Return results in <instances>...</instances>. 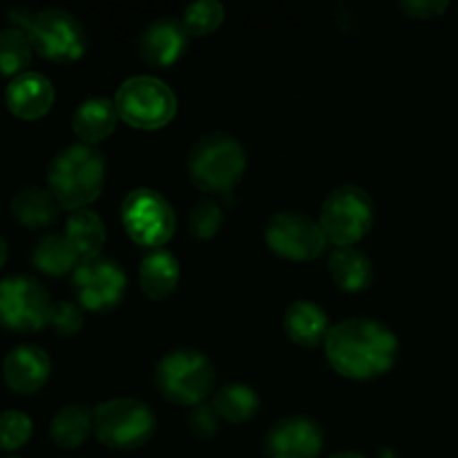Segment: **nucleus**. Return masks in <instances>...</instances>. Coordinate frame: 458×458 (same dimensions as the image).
Listing matches in <instances>:
<instances>
[{
    "label": "nucleus",
    "mask_w": 458,
    "mask_h": 458,
    "mask_svg": "<svg viewBox=\"0 0 458 458\" xmlns=\"http://www.w3.org/2000/svg\"><path fill=\"white\" fill-rule=\"evenodd\" d=\"M327 360L349 380H371L394 367L398 338L392 329L369 318H352L331 327L325 343Z\"/></svg>",
    "instance_id": "obj_1"
},
{
    "label": "nucleus",
    "mask_w": 458,
    "mask_h": 458,
    "mask_svg": "<svg viewBox=\"0 0 458 458\" xmlns=\"http://www.w3.org/2000/svg\"><path fill=\"white\" fill-rule=\"evenodd\" d=\"M47 183L61 208L83 210L106 186V157L88 143L63 148L49 164Z\"/></svg>",
    "instance_id": "obj_2"
},
{
    "label": "nucleus",
    "mask_w": 458,
    "mask_h": 458,
    "mask_svg": "<svg viewBox=\"0 0 458 458\" xmlns=\"http://www.w3.org/2000/svg\"><path fill=\"white\" fill-rule=\"evenodd\" d=\"M9 21L16 30L30 38L31 47L47 61L67 65L79 61L88 49V34L74 13L65 9H43V12H27V9H9Z\"/></svg>",
    "instance_id": "obj_3"
},
{
    "label": "nucleus",
    "mask_w": 458,
    "mask_h": 458,
    "mask_svg": "<svg viewBox=\"0 0 458 458\" xmlns=\"http://www.w3.org/2000/svg\"><path fill=\"white\" fill-rule=\"evenodd\" d=\"M244 170L246 152L231 134H204L188 152V173L192 183L208 195H231L244 177Z\"/></svg>",
    "instance_id": "obj_4"
},
{
    "label": "nucleus",
    "mask_w": 458,
    "mask_h": 458,
    "mask_svg": "<svg viewBox=\"0 0 458 458\" xmlns=\"http://www.w3.org/2000/svg\"><path fill=\"white\" fill-rule=\"evenodd\" d=\"M155 385L165 401L182 407H197L213 394L215 367L195 349H177L159 360Z\"/></svg>",
    "instance_id": "obj_5"
},
{
    "label": "nucleus",
    "mask_w": 458,
    "mask_h": 458,
    "mask_svg": "<svg viewBox=\"0 0 458 458\" xmlns=\"http://www.w3.org/2000/svg\"><path fill=\"white\" fill-rule=\"evenodd\" d=\"M119 119L137 130H159L177 114V97L155 76H132L123 81L114 97Z\"/></svg>",
    "instance_id": "obj_6"
},
{
    "label": "nucleus",
    "mask_w": 458,
    "mask_h": 458,
    "mask_svg": "<svg viewBox=\"0 0 458 458\" xmlns=\"http://www.w3.org/2000/svg\"><path fill=\"white\" fill-rule=\"evenodd\" d=\"M374 201L360 186H340L325 199L320 226L327 242L335 249H347L360 242L374 224Z\"/></svg>",
    "instance_id": "obj_7"
},
{
    "label": "nucleus",
    "mask_w": 458,
    "mask_h": 458,
    "mask_svg": "<svg viewBox=\"0 0 458 458\" xmlns=\"http://www.w3.org/2000/svg\"><path fill=\"white\" fill-rule=\"evenodd\" d=\"M94 434L112 450H137L155 434V414L134 398H114L94 410Z\"/></svg>",
    "instance_id": "obj_8"
},
{
    "label": "nucleus",
    "mask_w": 458,
    "mask_h": 458,
    "mask_svg": "<svg viewBox=\"0 0 458 458\" xmlns=\"http://www.w3.org/2000/svg\"><path fill=\"white\" fill-rule=\"evenodd\" d=\"M54 302L38 280L12 276L0 280V327L16 334H34L49 325Z\"/></svg>",
    "instance_id": "obj_9"
},
{
    "label": "nucleus",
    "mask_w": 458,
    "mask_h": 458,
    "mask_svg": "<svg viewBox=\"0 0 458 458\" xmlns=\"http://www.w3.org/2000/svg\"><path fill=\"white\" fill-rule=\"evenodd\" d=\"M121 222L139 246L150 250L164 249V244L173 240L177 226L173 206L150 188H137L125 195L121 204Z\"/></svg>",
    "instance_id": "obj_10"
},
{
    "label": "nucleus",
    "mask_w": 458,
    "mask_h": 458,
    "mask_svg": "<svg viewBox=\"0 0 458 458\" xmlns=\"http://www.w3.org/2000/svg\"><path fill=\"white\" fill-rule=\"evenodd\" d=\"M264 237L273 253L293 259V262H309V259L320 258L327 246L320 222L295 210H282L273 215L268 219Z\"/></svg>",
    "instance_id": "obj_11"
},
{
    "label": "nucleus",
    "mask_w": 458,
    "mask_h": 458,
    "mask_svg": "<svg viewBox=\"0 0 458 458\" xmlns=\"http://www.w3.org/2000/svg\"><path fill=\"white\" fill-rule=\"evenodd\" d=\"M125 273L114 259L98 258L83 259L72 273V289L81 307L88 311H110L121 302L125 293Z\"/></svg>",
    "instance_id": "obj_12"
},
{
    "label": "nucleus",
    "mask_w": 458,
    "mask_h": 458,
    "mask_svg": "<svg viewBox=\"0 0 458 458\" xmlns=\"http://www.w3.org/2000/svg\"><path fill=\"white\" fill-rule=\"evenodd\" d=\"M325 434L307 416H286L267 434V458H320Z\"/></svg>",
    "instance_id": "obj_13"
},
{
    "label": "nucleus",
    "mask_w": 458,
    "mask_h": 458,
    "mask_svg": "<svg viewBox=\"0 0 458 458\" xmlns=\"http://www.w3.org/2000/svg\"><path fill=\"white\" fill-rule=\"evenodd\" d=\"M188 36L191 34L177 18H157L139 36V56L150 67L173 65L186 52Z\"/></svg>",
    "instance_id": "obj_14"
},
{
    "label": "nucleus",
    "mask_w": 458,
    "mask_h": 458,
    "mask_svg": "<svg viewBox=\"0 0 458 458\" xmlns=\"http://www.w3.org/2000/svg\"><path fill=\"white\" fill-rule=\"evenodd\" d=\"M52 374L47 352L36 344H21L4 356L3 378L16 394H34L43 387Z\"/></svg>",
    "instance_id": "obj_15"
},
{
    "label": "nucleus",
    "mask_w": 458,
    "mask_h": 458,
    "mask_svg": "<svg viewBox=\"0 0 458 458\" xmlns=\"http://www.w3.org/2000/svg\"><path fill=\"white\" fill-rule=\"evenodd\" d=\"M4 103L9 112L22 121L43 119L54 106V85L38 72H25L7 85Z\"/></svg>",
    "instance_id": "obj_16"
},
{
    "label": "nucleus",
    "mask_w": 458,
    "mask_h": 458,
    "mask_svg": "<svg viewBox=\"0 0 458 458\" xmlns=\"http://www.w3.org/2000/svg\"><path fill=\"white\" fill-rule=\"evenodd\" d=\"M284 331L300 347L316 349L327 343V335L331 331L329 318H327L325 309H320L311 300H298L286 307Z\"/></svg>",
    "instance_id": "obj_17"
},
{
    "label": "nucleus",
    "mask_w": 458,
    "mask_h": 458,
    "mask_svg": "<svg viewBox=\"0 0 458 458\" xmlns=\"http://www.w3.org/2000/svg\"><path fill=\"white\" fill-rule=\"evenodd\" d=\"M116 121H119V112H116L114 101L106 97H94L76 107L72 116V130L81 141L94 146L114 132Z\"/></svg>",
    "instance_id": "obj_18"
},
{
    "label": "nucleus",
    "mask_w": 458,
    "mask_h": 458,
    "mask_svg": "<svg viewBox=\"0 0 458 458\" xmlns=\"http://www.w3.org/2000/svg\"><path fill=\"white\" fill-rule=\"evenodd\" d=\"M141 291L150 300H165L179 284V262L170 250H148L139 267Z\"/></svg>",
    "instance_id": "obj_19"
},
{
    "label": "nucleus",
    "mask_w": 458,
    "mask_h": 458,
    "mask_svg": "<svg viewBox=\"0 0 458 458\" xmlns=\"http://www.w3.org/2000/svg\"><path fill=\"white\" fill-rule=\"evenodd\" d=\"M329 273L335 286L349 293H358V291H365L374 280V264L362 250L347 246L331 253Z\"/></svg>",
    "instance_id": "obj_20"
},
{
    "label": "nucleus",
    "mask_w": 458,
    "mask_h": 458,
    "mask_svg": "<svg viewBox=\"0 0 458 458\" xmlns=\"http://www.w3.org/2000/svg\"><path fill=\"white\" fill-rule=\"evenodd\" d=\"M61 204L49 191L38 186L22 188L12 199V215L21 226L45 228L58 219Z\"/></svg>",
    "instance_id": "obj_21"
},
{
    "label": "nucleus",
    "mask_w": 458,
    "mask_h": 458,
    "mask_svg": "<svg viewBox=\"0 0 458 458\" xmlns=\"http://www.w3.org/2000/svg\"><path fill=\"white\" fill-rule=\"evenodd\" d=\"M65 237L81 262L98 258L106 244V224L94 210H76L65 224Z\"/></svg>",
    "instance_id": "obj_22"
},
{
    "label": "nucleus",
    "mask_w": 458,
    "mask_h": 458,
    "mask_svg": "<svg viewBox=\"0 0 458 458\" xmlns=\"http://www.w3.org/2000/svg\"><path fill=\"white\" fill-rule=\"evenodd\" d=\"M94 429V411L83 405H67L56 411L49 425V437L61 450H76Z\"/></svg>",
    "instance_id": "obj_23"
},
{
    "label": "nucleus",
    "mask_w": 458,
    "mask_h": 458,
    "mask_svg": "<svg viewBox=\"0 0 458 458\" xmlns=\"http://www.w3.org/2000/svg\"><path fill=\"white\" fill-rule=\"evenodd\" d=\"M31 262L40 273L52 277H63L67 273H74L81 264L79 255L74 253L72 244L65 235H45L36 244Z\"/></svg>",
    "instance_id": "obj_24"
},
{
    "label": "nucleus",
    "mask_w": 458,
    "mask_h": 458,
    "mask_svg": "<svg viewBox=\"0 0 458 458\" xmlns=\"http://www.w3.org/2000/svg\"><path fill=\"white\" fill-rule=\"evenodd\" d=\"M213 410L222 420H228L233 425L246 423L253 419L259 410V398L253 387L249 385L233 383L219 389L213 398Z\"/></svg>",
    "instance_id": "obj_25"
},
{
    "label": "nucleus",
    "mask_w": 458,
    "mask_h": 458,
    "mask_svg": "<svg viewBox=\"0 0 458 458\" xmlns=\"http://www.w3.org/2000/svg\"><path fill=\"white\" fill-rule=\"evenodd\" d=\"M31 54L34 47L21 30L9 27L0 31V76L13 81L16 76L25 74L31 63Z\"/></svg>",
    "instance_id": "obj_26"
},
{
    "label": "nucleus",
    "mask_w": 458,
    "mask_h": 458,
    "mask_svg": "<svg viewBox=\"0 0 458 458\" xmlns=\"http://www.w3.org/2000/svg\"><path fill=\"white\" fill-rule=\"evenodd\" d=\"M224 4L217 0H199L183 9L182 22L191 36H208L224 22Z\"/></svg>",
    "instance_id": "obj_27"
},
{
    "label": "nucleus",
    "mask_w": 458,
    "mask_h": 458,
    "mask_svg": "<svg viewBox=\"0 0 458 458\" xmlns=\"http://www.w3.org/2000/svg\"><path fill=\"white\" fill-rule=\"evenodd\" d=\"M34 425L22 411H0V452H16L31 438Z\"/></svg>",
    "instance_id": "obj_28"
},
{
    "label": "nucleus",
    "mask_w": 458,
    "mask_h": 458,
    "mask_svg": "<svg viewBox=\"0 0 458 458\" xmlns=\"http://www.w3.org/2000/svg\"><path fill=\"white\" fill-rule=\"evenodd\" d=\"M224 224V213L219 208L217 201L204 199L192 208L191 219H188V228L197 240H210L219 233Z\"/></svg>",
    "instance_id": "obj_29"
},
{
    "label": "nucleus",
    "mask_w": 458,
    "mask_h": 458,
    "mask_svg": "<svg viewBox=\"0 0 458 458\" xmlns=\"http://www.w3.org/2000/svg\"><path fill=\"white\" fill-rule=\"evenodd\" d=\"M49 327L61 335H74L83 329V311L74 302H56L49 318Z\"/></svg>",
    "instance_id": "obj_30"
},
{
    "label": "nucleus",
    "mask_w": 458,
    "mask_h": 458,
    "mask_svg": "<svg viewBox=\"0 0 458 458\" xmlns=\"http://www.w3.org/2000/svg\"><path fill=\"white\" fill-rule=\"evenodd\" d=\"M188 425H191L192 432L201 438H210L217 434L219 429V416L213 407L197 405L195 410L188 414Z\"/></svg>",
    "instance_id": "obj_31"
},
{
    "label": "nucleus",
    "mask_w": 458,
    "mask_h": 458,
    "mask_svg": "<svg viewBox=\"0 0 458 458\" xmlns=\"http://www.w3.org/2000/svg\"><path fill=\"white\" fill-rule=\"evenodd\" d=\"M450 7L447 0H401V9L411 18H419V21H425V18H434L438 13H443Z\"/></svg>",
    "instance_id": "obj_32"
},
{
    "label": "nucleus",
    "mask_w": 458,
    "mask_h": 458,
    "mask_svg": "<svg viewBox=\"0 0 458 458\" xmlns=\"http://www.w3.org/2000/svg\"><path fill=\"white\" fill-rule=\"evenodd\" d=\"M4 262H7V244H4V240L0 237V268L4 267Z\"/></svg>",
    "instance_id": "obj_33"
},
{
    "label": "nucleus",
    "mask_w": 458,
    "mask_h": 458,
    "mask_svg": "<svg viewBox=\"0 0 458 458\" xmlns=\"http://www.w3.org/2000/svg\"><path fill=\"white\" fill-rule=\"evenodd\" d=\"M331 458H367V456L356 454V452H338V454H334Z\"/></svg>",
    "instance_id": "obj_34"
}]
</instances>
